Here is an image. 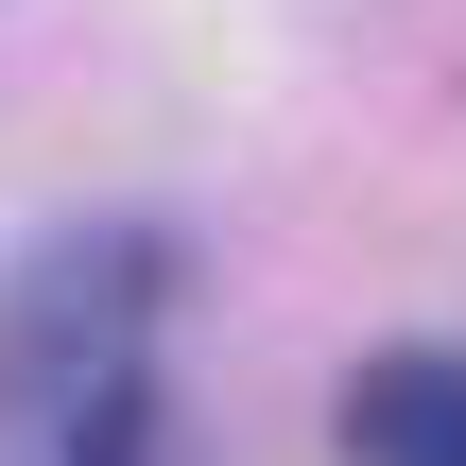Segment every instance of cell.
I'll return each instance as SVG.
<instances>
[{
	"label": "cell",
	"mask_w": 466,
	"mask_h": 466,
	"mask_svg": "<svg viewBox=\"0 0 466 466\" xmlns=\"http://www.w3.org/2000/svg\"><path fill=\"white\" fill-rule=\"evenodd\" d=\"M346 450L363 466H466V363L450 346H380L346 380Z\"/></svg>",
	"instance_id": "6da1fadb"
}]
</instances>
